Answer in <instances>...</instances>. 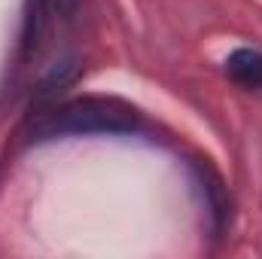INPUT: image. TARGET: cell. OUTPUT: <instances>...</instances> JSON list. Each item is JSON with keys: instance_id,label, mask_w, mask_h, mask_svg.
I'll list each match as a JSON object with an SVG mask.
<instances>
[{"instance_id": "6da1fadb", "label": "cell", "mask_w": 262, "mask_h": 259, "mask_svg": "<svg viewBox=\"0 0 262 259\" xmlns=\"http://www.w3.org/2000/svg\"><path fill=\"white\" fill-rule=\"evenodd\" d=\"M140 128V113L116 98H73L37 113L28 125V140L43 143L67 134H131Z\"/></svg>"}, {"instance_id": "7a4b0ae2", "label": "cell", "mask_w": 262, "mask_h": 259, "mask_svg": "<svg viewBox=\"0 0 262 259\" xmlns=\"http://www.w3.org/2000/svg\"><path fill=\"white\" fill-rule=\"evenodd\" d=\"M229 76L244 89H262V52L259 49H235L226 61Z\"/></svg>"}]
</instances>
